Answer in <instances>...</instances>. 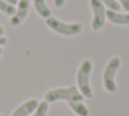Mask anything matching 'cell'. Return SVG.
Instances as JSON below:
<instances>
[{
  "label": "cell",
  "instance_id": "cell-1",
  "mask_svg": "<svg viewBox=\"0 0 129 116\" xmlns=\"http://www.w3.org/2000/svg\"><path fill=\"white\" fill-rule=\"evenodd\" d=\"M84 98L85 97L80 93V90L76 86L58 87V89H52L45 93V101L47 102H55V101H59V100H64V101H67L72 111L78 116L89 115L87 105H84V102H82Z\"/></svg>",
  "mask_w": 129,
  "mask_h": 116
},
{
  "label": "cell",
  "instance_id": "cell-2",
  "mask_svg": "<svg viewBox=\"0 0 129 116\" xmlns=\"http://www.w3.org/2000/svg\"><path fill=\"white\" fill-rule=\"evenodd\" d=\"M45 25L50 30L54 33L62 36H67V37H73V36H78L82 32V23L80 22H73V23H66L63 21H59L54 17H50L45 19Z\"/></svg>",
  "mask_w": 129,
  "mask_h": 116
},
{
  "label": "cell",
  "instance_id": "cell-3",
  "mask_svg": "<svg viewBox=\"0 0 129 116\" xmlns=\"http://www.w3.org/2000/svg\"><path fill=\"white\" fill-rule=\"evenodd\" d=\"M91 71H92V62L88 59L82 60V63L80 64L78 71H77V89L87 98L93 97V93H92L91 85H89Z\"/></svg>",
  "mask_w": 129,
  "mask_h": 116
},
{
  "label": "cell",
  "instance_id": "cell-4",
  "mask_svg": "<svg viewBox=\"0 0 129 116\" xmlns=\"http://www.w3.org/2000/svg\"><path fill=\"white\" fill-rule=\"evenodd\" d=\"M119 66H121V59L119 57H111L109 63L104 67L103 71V86L104 89L110 93H115L117 91V83H115V74L118 71Z\"/></svg>",
  "mask_w": 129,
  "mask_h": 116
},
{
  "label": "cell",
  "instance_id": "cell-5",
  "mask_svg": "<svg viewBox=\"0 0 129 116\" xmlns=\"http://www.w3.org/2000/svg\"><path fill=\"white\" fill-rule=\"evenodd\" d=\"M91 3V8H92V13H93V18H92V30H100L102 27L104 26L107 21V17H106V11L107 8L104 7V4L100 0H89Z\"/></svg>",
  "mask_w": 129,
  "mask_h": 116
},
{
  "label": "cell",
  "instance_id": "cell-6",
  "mask_svg": "<svg viewBox=\"0 0 129 116\" xmlns=\"http://www.w3.org/2000/svg\"><path fill=\"white\" fill-rule=\"evenodd\" d=\"M29 7H30V0H19L15 14L13 17H10V26H13V27L19 26L25 21L26 15L29 13Z\"/></svg>",
  "mask_w": 129,
  "mask_h": 116
},
{
  "label": "cell",
  "instance_id": "cell-7",
  "mask_svg": "<svg viewBox=\"0 0 129 116\" xmlns=\"http://www.w3.org/2000/svg\"><path fill=\"white\" fill-rule=\"evenodd\" d=\"M39 102L40 101H39V100H36V98L27 100L26 102L21 104V105L13 112V115H11V116H29V115H32L33 112L36 111V108L39 106Z\"/></svg>",
  "mask_w": 129,
  "mask_h": 116
},
{
  "label": "cell",
  "instance_id": "cell-8",
  "mask_svg": "<svg viewBox=\"0 0 129 116\" xmlns=\"http://www.w3.org/2000/svg\"><path fill=\"white\" fill-rule=\"evenodd\" d=\"M106 17L114 25H129V13H119V11L107 10Z\"/></svg>",
  "mask_w": 129,
  "mask_h": 116
},
{
  "label": "cell",
  "instance_id": "cell-9",
  "mask_svg": "<svg viewBox=\"0 0 129 116\" xmlns=\"http://www.w3.org/2000/svg\"><path fill=\"white\" fill-rule=\"evenodd\" d=\"M33 6H35V10L37 11V14L41 18L47 19V18L51 17V10L47 6L45 0H33Z\"/></svg>",
  "mask_w": 129,
  "mask_h": 116
},
{
  "label": "cell",
  "instance_id": "cell-10",
  "mask_svg": "<svg viewBox=\"0 0 129 116\" xmlns=\"http://www.w3.org/2000/svg\"><path fill=\"white\" fill-rule=\"evenodd\" d=\"M0 11L3 14L8 15V17H13L15 14V11H17V8H15V6L10 4V3L4 2V0H0Z\"/></svg>",
  "mask_w": 129,
  "mask_h": 116
},
{
  "label": "cell",
  "instance_id": "cell-11",
  "mask_svg": "<svg viewBox=\"0 0 129 116\" xmlns=\"http://www.w3.org/2000/svg\"><path fill=\"white\" fill-rule=\"evenodd\" d=\"M48 108H50L48 102L47 101H41V102H39V106L36 108V111L30 116H45L47 112H48Z\"/></svg>",
  "mask_w": 129,
  "mask_h": 116
},
{
  "label": "cell",
  "instance_id": "cell-12",
  "mask_svg": "<svg viewBox=\"0 0 129 116\" xmlns=\"http://www.w3.org/2000/svg\"><path fill=\"white\" fill-rule=\"evenodd\" d=\"M100 2L104 4V7L107 10H113V11H119L121 10V6L117 0H100Z\"/></svg>",
  "mask_w": 129,
  "mask_h": 116
},
{
  "label": "cell",
  "instance_id": "cell-13",
  "mask_svg": "<svg viewBox=\"0 0 129 116\" xmlns=\"http://www.w3.org/2000/svg\"><path fill=\"white\" fill-rule=\"evenodd\" d=\"M117 2L119 3V6H121L126 13H129V0H117Z\"/></svg>",
  "mask_w": 129,
  "mask_h": 116
},
{
  "label": "cell",
  "instance_id": "cell-14",
  "mask_svg": "<svg viewBox=\"0 0 129 116\" xmlns=\"http://www.w3.org/2000/svg\"><path fill=\"white\" fill-rule=\"evenodd\" d=\"M64 3H66V0H54V6H55V7H58V8L63 7Z\"/></svg>",
  "mask_w": 129,
  "mask_h": 116
},
{
  "label": "cell",
  "instance_id": "cell-15",
  "mask_svg": "<svg viewBox=\"0 0 129 116\" xmlns=\"http://www.w3.org/2000/svg\"><path fill=\"white\" fill-rule=\"evenodd\" d=\"M7 44V38L4 37V36H0V47H3V45Z\"/></svg>",
  "mask_w": 129,
  "mask_h": 116
},
{
  "label": "cell",
  "instance_id": "cell-16",
  "mask_svg": "<svg viewBox=\"0 0 129 116\" xmlns=\"http://www.w3.org/2000/svg\"><path fill=\"white\" fill-rule=\"evenodd\" d=\"M4 2H7V3H10V4L15 6V4H18V2H19V0H4Z\"/></svg>",
  "mask_w": 129,
  "mask_h": 116
},
{
  "label": "cell",
  "instance_id": "cell-17",
  "mask_svg": "<svg viewBox=\"0 0 129 116\" xmlns=\"http://www.w3.org/2000/svg\"><path fill=\"white\" fill-rule=\"evenodd\" d=\"M0 36H4V29H3L2 25H0Z\"/></svg>",
  "mask_w": 129,
  "mask_h": 116
},
{
  "label": "cell",
  "instance_id": "cell-18",
  "mask_svg": "<svg viewBox=\"0 0 129 116\" xmlns=\"http://www.w3.org/2000/svg\"><path fill=\"white\" fill-rule=\"evenodd\" d=\"M2 52H3V48H2V47H0V55H2Z\"/></svg>",
  "mask_w": 129,
  "mask_h": 116
},
{
  "label": "cell",
  "instance_id": "cell-19",
  "mask_svg": "<svg viewBox=\"0 0 129 116\" xmlns=\"http://www.w3.org/2000/svg\"><path fill=\"white\" fill-rule=\"evenodd\" d=\"M0 63H2V57H0Z\"/></svg>",
  "mask_w": 129,
  "mask_h": 116
},
{
  "label": "cell",
  "instance_id": "cell-20",
  "mask_svg": "<svg viewBox=\"0 0 129 116\" xmlns=\"http://www.w3.org/2000/svg\"><path fill=\"white\" fill-rule=\"evenodd\" d=\"M0 116H4V115H2V113H0Z\"/></svg>",
  "mask_w": 129,
  "mask_h": 116
}]
</instances>
